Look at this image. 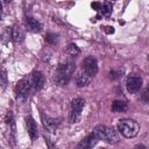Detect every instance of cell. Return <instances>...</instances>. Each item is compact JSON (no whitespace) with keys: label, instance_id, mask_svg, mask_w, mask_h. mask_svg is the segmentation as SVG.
Returning <instances> with one entry per match:
<instances>
[{"label":"cell","instance_id":"cell-15","mask_svg":"<svg viewBox=\"0 0 149 149\" xmlns=\"http://www.w3.org/2000/svg\"><path fill=\"white\" fill-rule=\"evenodd\" d=\"M127 108H128V106H127V104H126L125 101L115 100V101L112 104V111H113V112H125Z\"/></svg>","mask_w":149,"mask_h":149},{"label":"cell","instance_id":"cell-16","mask_svg":"<svg viewBox=\"0 0 149 149\" xmlns=\"http://www.w3.org/2000/svg\"><path fill=\"white\" fill-rule=\"evenodd\" d=\"M100 14L102 16H109V14L112 13V3L111 2H105L101 5V8H100Z\"/></svg>","mask_w":149,"mask_h":149},{"label":"cell","instance_id":"cell-13","mask_svg":"<svg viewBox=\"0 0 149 149\" xmlns=\"http://www.w3.org/2000/svg\"><path fill=\"white\" fill-rule=\"evenodd\" d=\"M26 26H27V28H28L30 31H34V33H38V31L42 29L41 23H40L37 20L33 19V17H27V19H26Z\"/></svg>","mask_w":149,"mask_h":149},{"label":"cell","instance_id":"cell-9","mask_svg":"<svg viewBox=\"0 0 149 149\" xmlns=\"http://www.w3.org/2000/svg\"><path fill=\"white\" fill-rule=\"evenodd\" d=\"M26 126H27V130H28V134L30 136V139L34 141L37 139L38 136V128H37V125L35 122V120L33 119L31 115H27L26 116Z\"/></svg>","mask_w":149,"mask_h":149},{"label":"cell","instance_id":"cell-20","mask_svg":"<svg viewBox=\"0 0 149 149\" xmlns=\"http://www.w3.org/2000/svg\"><path fill=\"white\" fill-rule=\"evenodd\" d=\"M141 99H142L143 101H146V102H149V86H147V87L143 90V92H142V94H141Z\"/></svg>","mask_w":149,"mask_h":149},{"label":"cell","instance_id":"cell-12","mask_svg":"<svg viewBox=\"0 0 149 149\" xmlns=\"http://www.w3.org/2000/svg\"><path fill=\"white\" fill-rule=\"evenodd\" d=\"M42 120H43V125H44V127H45L48 130H50V132L55 130V129L57 128L58 123H59V121H58L57 119L47 116V115H44V114L42 115Z\"/></svg>","mask_w":149,"mask_h":149},{"label":"cell","instance_id":"cell-7","mask_svg":"<svg viewBox=\"0 0 149 149\" xmlns=\"http://www.w3.org/2000/svg\"><path fill=\"white\" fill-rule=\"evenodd\" d=\"M126 86H127V90H128L129 93H136V92L140 91V88L142 86V78L136 77V76L128 77Z\"/></svg>","mask_w":149,"mask_h":149},{"label":"cell","instance_id":"cell-8","mask_svg":"<svg viewBox=\"0 0 149 149\" xmlns=\"http://www.w3.org/2000/svg\"><path fill=\"white\" fill-rule=\"evenodd\" d=\"M98 141H99V139L97 137V135L94 133H92V134L87 135L85 139H83L78 143V146H77L76 149H92Z\"/></svg>","mask_w":149,"mask_h":149},{"label":"cell","instance_id":"cell-2","mask_svg":"<svg viewBox=\"0 0 149 149\" xmlns=\"http://www.w3.org/2000/svg\"><path fill=\"white\" fill-rule=\"evenodd\" d=\"M95 135H97V137L99 139V140H102V141H105V142H107V143H118L119 142V135H118V133L113 129V128H111V127H107V126H105V125H99V126H97L95 128H94V132H93Z\"/></svg>","mask_w":149,"mask_h":149},{"label":"cell","instance_id":"cell-14","mask_svg":"<svg viewBox=\"0 0 149 149\" xmlns=\"http://www.w3.org/2000/svg\"><path fill=\"white\" fill-rule=\"evenodd\" d=\"M10 36H12V38H13V41L14 42H22L23 41V38H24V33L22 31V29L20 28V27H13L12 28V30H10Z\"/></svg>","mask_w":149,"mask_h":149},{"label":"cell","instance_id":"cell-22","mask_svg":"<svg viewBox=\"0 0 149 149\" xmlns=\"http://www.w3.org/2000/svg\"><path fill=\"white\" fill-rule=\"evenodd\" d=\"M92 8L93 9H95V10H100V8H101V3L100 2H92Z\"/></svg>","mask_w":149,"mask_h":149},{"label":"cell","instance_id":"cell-21","mask_svg":"<svg viewBox=\"0 0 149 149\" xmlns=\"http://www.w3.org/2000/svg\"><path fill=\"white\" fill-rule=\"evenodd\" d=\"M7 74H6V70L5 69H2L1 70V84H2V86L5 87L6 86V83H7Z\"/></svg>","mask_w":149,"mask_h":149},{"label":"cell","instance_id":"cell-18","mask_svg":"<svg viewBox=\"0 0 149 149\" xmlns=\"http://www.w3.org/2000/svg\"><path fill=\"white\" fill-rule=\"evenodd\" d=\"M57 35L56 34H52V33H50V34H47V36H45V41L48 42V43H50V44H56L57 43Z\"/></svg>","mask_w":149,"mask_h":149},{"label":"cell","instance_id":"cell-1","mask_svg":"<svg viewBox=\"0 0 149 149\" xmlns=\"http://www.w3.org/2000/svg\"><path fill=\"white\" fill-rule=\"evenodd\" d=\"M74 69H76V66H74V63H72V62L61 63L57 68V72H56V77H55L56 83H58L59 85H65L70 80L72 73L74 72Z\"/></svg>","mask_w":149,"mask_h":149},{"label":"cell","instance_id":"cell-10","mask_svg":"<svg viewBox=\"0 0 149 149\" xmlns=\"http://www.w3.org/2000/svg\"><path fill=\"white\" fill-rule=\"evenodd\" d=\"M30 83H31L33 88H34L35 91H38V90H41V88L43 87V85H44V76H43L41 72L36 71V72H34V73L31 74V77H30Z\"/></svg>","mask_w":149,"mask_h":149},{"label":"cell","instance_id":"cell-11","mask_svg":"<svg viewBox=\"0 0 149 149\" xmlns=\"http://www.w3.org/2000/svg\"><path fill=\"white\" fill-rule=\"evenodd\" d=\"M91 81V76H88L86 72L80 71L77 76H76V84L78 87H84L87 86Z\"/></svg>","mask_w":149,"mask_h":149},{"label":"cell","instance_id":"cell-5","mask_svg":"<svg viewBox=\"0 0 149 149\" xmlns=\"http://www.w3.org/2000/svg\"><path fill=\"white\" fill-rule=\"evenodd\" d=\"M84 105H85V100L81 98H76L72 100V102H71V116H70V120L72 123L77 122L78 119L80 118V113L83 111Z\"/></svg>","mask_w":149,"mask_h":149},{"label":"cell","instance_id":"cell-3","mask_svg":"<svg viewBox=\"0 0 149 149\" xmlns=\"http://www.w3.org/2000/svg\"><path fill=\"white\" fill-rule=\"evenodd\" d=\"M118 129L125 137L130 139V137H134L137 135V133L140 130V126L136 121H134L132 119H122L118 123Z\"/></svg>","mask_w":149,"mask_h":149},{"label":"cell","instance_id":"cell-19","mask_svg":"<svg viewBox=\"0 0 149 149\" xmlns=\"http://www.w3.org/2000/svg\"><path fill=\"white\" fill-rule=\"evenodd\" d=\"M122 76V70H118V71H111L109 72V78L111 79H118Z\"/></svg>","mask_w":149,"mask_h":149},{"label":"cell","instance_id":"cell-17","mask_svg":"<svg viewBox=\"0 0 149 149\" xmlns=\"http://www.w3.org/2000/svg\"><path fill=\"white\" fill-rule=\"evenodd\" d=\"M66 54L68 55H70V56H78L79 54H80V50H79V48L74 44V43H71V44H69L68 45V48H66Z\"/></svg>","mask_w":149,"mask_h":149},{"label":"cell","instance_id":"cell-23","mask_svg":"<svg viewBox=\"0 0 149 149\" xmlns=\"http://www.w3.org/2000/svg\"><path fill=\"white\" fill-rule=\"evenodd\" d=\"M134 149H147V148H146L143 144H137V146L134 147Z\"/></svg>","mask_w":149,"mask_h":149},{"label":"cell","instance_id":"cell-4","mask_svg":"<svg viewBox=\"0 0 149 149\" xmlns=\"http://www.w3.org/2000/svg\"><path fill=\"white\" fill-rule=\"evenodd\" d=\"M30 87H31L30 79H27V78L21 79L16 84V86H15V95H16V99L17 100H24L28 97V94H29Z\"/></svg>","mask_w":149,"mask_h":149},{"label":"cell","instance_id":"cell-6","mask_svg":"<svg viewBox=\"0 0 149 149\" xmlns=\"http://www.w3.org/2000/svg\"><path fill=\"white\" fill-rule=\"evenodd\" d=\"M83 71L91 77L98 72V62L93 56H88L83 61Z\"/></svg>","mask_w":149,"mask_h":149}]
</instances>
